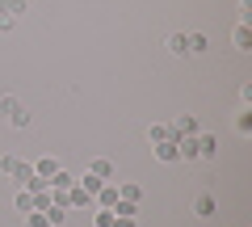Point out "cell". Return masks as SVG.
Listing matches in <instances>:
<instances>
[{
	"label": "cell",
	"instance_id": "obj_11",
	"mask_svg": "<svg viewBox=\"0 0 252 227\" xmlns=\"http://www.w3.org/2000/svg\"><path fill=\"white\" fill-rule=\"evenodd\" d=\"M4 122H9V127H17V130H26V127H30V109H26V101H17V109H13Z\"/></svg>",
	"mask_w": 252,
	"mask_h": 227
},
{
	"label": "cell",
	"instance_id": "obj_14",
	"mask_svg": "<svg viewBox=\"0 0 252 227\" xmlns=\"http://www.w3.org/2000/svg\"><path fill=\"white\" fill-rule=\"evenodd\" d=\"M231 42H235V51H252V30L248 26H235L231 30Z\"/></svg>",
	"mask_w": 252,
	"mask_h": 227
},
{
	"label": "cell",
	"instance_id": "obj_2",
	"mask_svg": "<svg viewBox=\"0 0 252 227\" xmlns=\"http://www.w3.org/2000/svg\"><path fill=\"white\" fill-rule=\"evenodd\" d=\"M152 152H156V160H160V164H177V160H181V147H177V139L152 143Z\"/></svg>",
	"mask_w": 252,
	"mask_h": 227
},
{
	"label": "cell",
	"instance_id": "obj_7",
	"mask_svg": "<svg viewBox=\"0 0 252 227\" xmlns=\"http://www.w3.org/2000/svg\"><path fill=\"white\" fill-rule=\"evenodd\" d=\"M55 173H59V160H55V156H42V160H34V177H42V181H51Z\"/></svg>",
	"mask_w": 252,
	"mask_h": 227
},
{
	"label": "cell",
	"instance_id": "obj_9",
	"mask_svg": "<svg viewBox=\"0 0 252 227\" xmlns=\"http://www.w3.org/2000/svg\"><path fill=\"white\" fill-rule=\"evenodd\" d=\"M9 177H13V181H17V185H21V190H26V185H30V181H34V164H26V160H17V168H13V173H9Z\"/></svg>",
	"mask_w": 252,
	"mask_h": 227
},
{
	"label": "cell",
	"instance_id": "obj_24",
	"mask_svg": "<svg viewBox=\"0 0 252 227\" xmlns=\"http://www.w3.org/2000/svg\"><path fill=\"white\" fill-rule=\"evenodd\" d=\"M26 227H51V223H46L42 210H30V215H26Z\"/></svg>",
	"mask_w": 252,
	"mask_h": 227
},
{
	"label": "cell",
	"instance_id": "obj_15",
	"mask_svg": "<svg viewBox=\"0 0 252 227\" xmlns=\"http://www.w3.org/2000/svg\"><path fill=\"white\" fill-rule=\"evenodd\" d=\"M177 147H181V160H198V135L177 139Z\"/></svg>",
	"mask_w": 252,
	"mask_h": 227
},
{
	"label": "cell",
	"instance_id": "obj_8",
	"mask_svg": "<svg viewBox=\"0 0 252 227\" xmlns=\"http://www.w3.org/2000/svg\"><path fill=\"white\" fill-rule=\"evenodd\" d=\"M215 198H210V194H198V198H193V215L198 219H215Z\"/></svg>",
	"mask_w": 252,
	"mask_h": 227
},
{
	"label": "cell",
	"instance_id": "obj_10",
	"mask_svg": "<svg viewBox=\"0 0 252 227\" xmlns=\"http://www.w3.org/2000/svg\"><path fill=\"white\" fill-rule=\"evenodd\" d=\"M89 173L101 177V181H109V177H114V164H109L105 156H97V160H89Z\"/></svg>",
	"mask_w": 252,
	"mask_h": 227
},
{
	"label": "cell",
	"instance_id": "obj_30",
	"mask_svg": "<svg viewBox=\"0 0 252 227\" xmlns=\"http://www.w3.org/2000/svg\"><path fill=\"white\" fill-rule=\"evenodd\" d=\"M17 26V17H4V13H0V30H13Z\"/></svg>",
	"mask_w": 252,
	"mask_h": 227
},
{
	"label": "cell",
	"instance_id": "obj_5",
	"mask_svg": "<svg viewBox=\"0 0 252 227\" xmlns=\"http://www.w3.org/2000/svg\"><path fill=\"white\" fill-rule=\"evenodd\" d=\"M67 210H93V194H84L80 185L67 190Z\"/></svg>",
	"mask_w": 252,
	"mask_h": 227
},
{
	"label": "cell",
	"instance_id": "obj_23",
	"mask_svg": "<svg viewBox=\"0 0 252 227\" xmlns=\"http://www.w3.org/2000/svg\"><path fill=\"white\" fill-rule=\"evenodd\" d=\"M206 51V34H189V55H202Z\"/></svg>",
	"mask_w": 252,
	"mask_h": 227
},
{
	"label": "cell",
	"instance_id": "obj_6",
	"mask_svg": "<svg viewBox=\"0 0 252 227\" xmlns=\"http://www.w3.org/2000/svg\"><path fill=\"white\" fill-rule=\"evenodd\" d=\"M13 210H17V215H30V210H38V206H34V194L17 185V190H13Z\"/></svg>",
	"mask_w": 252,
	"mask_h": 227
},
{
	"label": "cell",
	"instance_id": "obj_28",
	"mask_svg": "<svg viewBox=\"0 0 252 227\" xmlns=\"http://www.w3.org/2000/svg\"><path fill=\"white\" fill-rule=\"evenodd\" d=\"M114 227H139L135 215H114Z\"/></svg>",
	"mask_w": 252,
	"mask_h": 227
},
{
	"label": "cell",
	"instance_id": "obj_26",
	"mask_svg": "<svg viewBox=\"0 0 252 227\" xmlns=\"http://www.w3.org/2000/svg\"><path fill=\"white\" fill-rule=\"evenodd\" d=\"M13 168H17V156H0V173L9 177V173H13Z\"/></svg>",
	"mask_w": 252,
	"mask_h": 227
},
{
	"label": "cell",
	"instance_id": "obj_19",
	"mask_svg": "<svg viewBox=\"0 0 252 227\" xmlns=\"http://www.w3.org/2000/svg\"><path fill=\"white\" fill-rule=\"evenodd\" d=\"M76 185H80L84 194H97V190H101L105 181H101V177H93V173H84V177H76Z\"/></svg>",
	"mask_w": 252,
	"mask_h": 227
},
{
	"label": "cell",
	"instance_id": "obj_27",
	"mask_svg": "<svg viewBox=\"0 0 252 227\" xmlns=\"http://www.w3.org/2000/svg\"><path fill=\"white\" fill-rule=\"evenodd\" d=\"M248 17H252V0H240V26H248Z\"/></svg>",
	"mask_w": 252,
	"mask_h": 227
},
{
	"label": "cell",
	"instance_id": "obj_13",
	"mask_svg": "<svg viewBox=\"0 0 252 227\" xmlns=\"http://www.w3.org/2000/svg\"><path fill=\"white\" fill-rule=\"evenodd\" d=\"M164 139H172V127L168 122H152L147 127V143H164Z\"/></svg>",
	"mask_w": 252,
	"mask_h": 227
},
{
	"label": "cell",
	"instance_id": "obj_22",
	"mask_svg": "<svg viewBox=\"0 0 252 227\" xmlns=\"http://www.w3.org/2000/svg\"><path fill=\"white\" fill-rule=\"evenodd\" d=\"M93 223H97V227H114V210H101V206H93Z\"/></svg>",
	"mask_w": 252,
	"mask_h": 227
},
{
	"label": "cell",
	"instance_id": "obj_1",
	"mask_svg": "<svg viewBox=\"0 0 252 227\" xmlns=\"http://www.w3.org/2000/svg\"><path fill=\"white\" fill-rule=\"evenodd\" d=\"M168 127H172V139H185V135H198V118H193V114H177V118H172Z\"/></svg>",
	"mask_w": 252,
	"mask_h": 227
},
{
	"label": "cell",
	"instance_id": "obj_20",
	"mask_svg": "<svg viewBox=\"0 0 252 227\" xmlns=\"http://www.w3.org/2000/svg\"><path fill=\"white\" fill-rule=\"evenodd\" d=\"M0 13L4 17H21L26 13V0H0Z\"/></svg>",
	"mask_w": 252,
	"mask_h": 227
},
{
	"label": "cell",
	"instance_id": "obj_4",
	"mask_svg": "<svg viewBox=\"0 0 252 227\" xmlns=\"http://www.w3.org/2000/svg\"><path fill=\"white\" fill-rule=\"evenodd\" d=\"M215 156H219V139L198 130V160H215Z\"/></svg>",
	"mask_w": 252,
	"mask_h": 227
},
{
	"label": "cell",
	"instance_id": "obj_21",
	"mask_svg": "<svg viewBox=\"0 0 252 227\" xmlns=\"http://www.w3.org/2000/svg\"><path fill=\"white\" fill-rule=\"evenodd\" d=\"M168 51L172 55H189V34H172L168 38Z\"/></svg>",
	"mask_w": 252,
	"mask_h": 227
},
{
	"label": "cell",
	"instance_id": "obj_16",
	"mask_svg": "<svg viewBox=\"0 0 252 227\" xmlns=\"http://www.w3.org/2000/svg\"><path fill=\"white\" fill-rule=\"evenodd\" d=\"M235 135H252V109L240 105V114H235Z\"/></svg>",
	"mask_w": 252,
	"mask_h": 227
},
{
	"label": "cell",
	"instance_id": "obj_17",
	"mask_svg": "<svg viewBox=\"0 0 252 227\" xmlns=\"http://www.w3.org/2000/svg\"><path fill=\"white\" fill-rule=\"evenodd\" d=\"M42 215H46V223H51V227H63V219H67V206H59V202H51V206H46Z\"/></svg>",
	"mask_w": 252,
	"mask_h": 227
},
{
	"label": "cell",
	"instance_id": "obj_18",
	"mask_svg": "<svg viewBox=\"0 0 252 227\" xmlns=\"http://www.w3.org/2000/svg\"><path fill=\"white\" fill-rule=\"evenodd\" d=\"M72 185H76V177H72V173H63V168H59V173L51 177V190H55V194H63V190H72Z\"/></svg>",
	"mask_w": 252,
	"mask_h": 227
},
{
	"label": "cell",
	"instance_id": "obj_25",
	"mask_svg": "<svg viewBox=\"0 0 252 227\" xmlns=\"http://www.w3.org/2000/svg\"><path fill=\"white\" fill-rule=\"evenodd\" d=\"M13 109H17V97H13V93H4V97H0V114H4V118H9Z\"/></svg>",
	"mask_w": 252,
	"mask_h": 227
},
{
	"label": "cell",
	"instance_id": "obj_12",
	"mask_svg": "<svg viewBox=\"0 0 252 227\" xmlns=\"http://www.w3.org/2000/svg\"><path fill=\"white\" fill-rule=\"evenodd\" d=\"M118 198H122V202H135V206H139V198H143V190H139L135 181H118Z\"/></svg>",
	"mask_w": 252,
	"mask_h": 227
},
{
	"label": "cell",
	"instance_id": "obj_3",
	"mask_svg": "<svg viewBox=\"0 0 252 227\" xmlns=\"http://www.w3.org/2000/svg\"><path fill=\"white\" fill-rule=\"evenodd\" d=\"M114 202H118V181H105L93 194V206H101V210H114Z\"/></svg>",
	"mask_w": 252,
	"mask_h": 227
},
{
	"label": "cell",
	"instance_id": "obj_29",
	"mask_svg": "<svg viewBox=\"0 0 252 227\" xmlns=\"http://www.w3.org/2000/svg\"><path fill=\"white\" fill-rule=\"evenodd\" d=\"M240 105H252V84H240Z\"/></svg>",
	"mask_w": 252,
	"mask_h": 227
}]
</instances>
